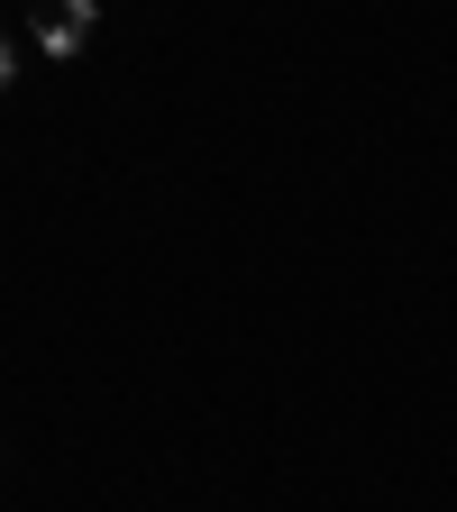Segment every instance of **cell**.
<instances>
[{"label":"cell","mask_w":457,"mask_h":512,"mask_svg":"<svg viewBox=\"0 0 457 512\" xmlns=\"http://www.w3.org/2000/svg\"><path fill=\"white\" fill-rule=\"evenodd\" d=\"M0 83H10V37H0Z\"/></svg>","instance_id":"obj_2"},{"label":"cell","mask_w":457,"mask_h":512,"mask_svg":"<svg viewBox=\"0 0 457 512\" xmlns=\"http://www.w3.org/2000/svg\"><path fill=\"white\" fill-rule=\"evenodd\" d=\"M28 19H37V46L46 55H74L92 37V0H28Z\"/></svg>","instance_id":"obj_1"}]
</instances>
